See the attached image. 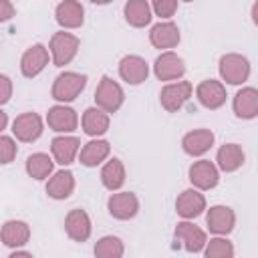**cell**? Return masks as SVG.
<instances>
[{
	"instance_id": "obj_38",
	"label": "cell",
	"mask_w": 258,
	"mask_h": 258,
	"mask_svg": "<svg viewBox=\"0 0 258 258\" xmlns=\"http://www.w3.org/2000/svg\"><path fill=\"white\" fill-rule=\"evenodd\" d=\"M4 127H6V113L0 111V129H4Z\"/></svg>"
},
{
	"instance_id": "obj_16",
	"label": "cell",
	"mask_w": 258,
	"mask_h": 258,
	"mask_svg": "<svg viewBox=\"0 0 258 258\" xmlns=\"http://www.w3.org/2000/svg\"><path fill=\"white\" fill-rule=\"evenodd\" d=\"M64 230L75 242H85L91 236V220L85 210H71L64 218Z\"/></svg>"
},
{
	"instance_id": "obj_36",
	"label": "cell",
	"mask_w": 258,
	"mask_h": 258,
	"mask_svg": "<svg viewBox=\"0 0 258 258\" xmlns=\"http://www.w3.org/2000/svg\"><path fill=\"white\" fill-rule=\"evenodd\" d=\"M0 8H2V12H0V18L2 20H8L10 16H14V8L10 6L8 0H0Z\"/></svg>"
},
{
	"instance_id": "obj_17",
	"label": "cell",
	"mask_w": 258,
	"mask_h": 258,
	"mask_svg": "<svg viewBox=\"0 0 258 258\" xmlns=\"http://www.w3.org/2000/svg\"><path fill=\"white\" fill-rule=\"evenodd\" d=\"M181 145H183V151L187 155H204L212 145H214V133L210 129H196V131H189L183 135L181 139Z\"/></svg>"
},
{
	"instance_id": "obj_26",
	"label": "cell",
	"mask_w": 258,
	"mask_h": 258,
	"mask_svg": "<svg viewBox=\"0 0 258 258\" xmlns=\"http://www.w3.org/2000/svg\"><path fill=\"white\" fill-rule=\"evenodd\" d=\"M216 161H218V167L222 171H236L244 163V151L236 143H226L220 147Z\"/></svg>"
},
{
	"instance_id": "obj_5",
	"label": "cell",
	"mask_w": 258,
	"mask_h": 258,
	"mask_svg": "<svg viewBox=\"0 0 258 258\" xmlns=\"http://www.w3.org/2000/svg\"><path fill=\"white\" fill-rule=\"evenodd\" d=\"M189 97H191V83L189 81H177V83H171V85L161 89L159 101H161V107L165 111L175 113L187 103Z\"/></svg>"
},
{
	"instance_id": "obj_25",
	"label": "cell",
	"mask_w": 258,
	"mask_h": 258,
	"mask_svg": "<svg viewBox=\"0 0 258 258\" xmlns=\"http://www.w3.org/2000/svg\"><path fill=\"white\" fill-rule=\"evenodd\" d=\"M83 129L87 135H103L109 129V115L101 107H91L83 113Z\"/></svg>"
},
{
	"instance_id": "obj_20",
	"label": "cell",
	"mask_w": 258,
	"mask_h": 258,
	"mask_svg": "<svg viewBox=\"0 0 258 258\" xmlns=\"http://www.w3.org/2000/svg\"><path fill=\"white\" fill-rule=\"evenodd\" d=\"M54 14H56V22L64 28H79L83 24V18H85L83 16L85 10H83L81 2H77V0H62L56 6Z\"/></svg>"
},
{
	"instance_id": "obj_11",
	"label": "cell",
	"mask_w": 258,
	"mask_h": 258,
	"mask_svg": "<svg viewBox=\"0 0 258 258\" xmlns=\"http://www.w3.org/2000/svg\"><path fill=\"white\" fill-rule=\"evenodd\" d=\"M175 242H181L187 252H200L206 246V234L191 222H179L175 226Z\"/></svg>"
},
{
	"instance_id": "obj_35",
	"label": "cell",
	"mask_w": 258,
	"mask_h": 258,
	"mask_svg": "<svg viewBox=\"0 0 258 258\" xmlns=\"http://www.w3.org/2000/svg\"><path fill=\"white\" fill-rule=\"evenodd\" d=\"M0 85H2L0 103L4 105V103H8V99H10V93H12V83H10V79H8L6 75H2V77H0Z\"/></svg>"
},
{
	"instance_id": "obj_9",
	"label": "cell",
	"mask_w": 258,
	"mask_h": 258,
	"mask_svg": "<svg viewBox=\"0 0 258 258\" xmlns=\"http://www.w3.org/2000/svg\"><path fill=\"white\" fill-rule=\"evenodd\" d=\"M196 97L198 101L208 107V109H220L224 103H226V89L220 81H202L196 89Z\"/></svg>"
},
{
	"instance_id": "obj_31",
	"label": "cell",
	"mask_w": 258,
	"mask_h": 258,
	"mask_svg": "<svg viewBox=\"0 0 258 258\" xmlns=\"http://www.w3.org/2000/svg\"><path fill=\"white\" fill-rule=\"evenodd\" d=\"M95 256H99V258H121L123 256V242L115 236H105L97 242Z\"/></svg>"
},
{
	"instance_id": "obj_21",
	"label": "cell",
	"mask_w": 258,
	"mask_h": 258,
	"mask_svg": "<svg viewBox=\"0 0 258 258\" xmlns=\"http://www.w3.org/2000/svg\"><path fill=\"white\" fill-rule=\"evenodd\" d=\"M149 40L155 48H173L179 42V28L173 22H159L151 28Z\"/></svg>"
},
{
	"instance_id": "obj_4",
	"label": "cell",
	"mask_w": 258,
	"mask_h": 258,
	"mask_svg": "<svg viewBox=\"0 0 258 258\" xmlns=\"http://www.w3.org/2000/svg\"><path fill=\"white\" fill-rule=\"evenodd\" d=\"M123 89L119 83H115L113 79L109 77H103L101 83L97 85V91H95V101H97V107H101L103 111L107 113H115L121 105H123Z\"/></svg>"
},
{
	"instance_id": "obj_14",
	"label": "cell",
	"mask_w": 258,
	"mask_h": 258,
	"mask_svg": "<svg viewBox=\"0 0 258 258\" xmlns=\"http://www.w3.org/2000/svg\"><path fill=\"white\" fill-rule=\"evenodd\" d=\"M46 64H48V50H46L42 44L30 46V48L22 54V58H20V71H22V75L28 77V79L36 77Z\"/></svg>"
},
{
	"instance_id": "obj_22",
	"label": "cell",
	"mask_w": 258,
	"mask_h": 258,
	"mask_svg": "<svg viewBox=\"0 0 258 258\" xmlns=\"http://www.w3.org/2000/svg\"><path fill=\"white\" fill-rule=\"evenodd\" d=\"M28 238H30V228L26 222L10 220L2 226V244L8 248H20L28 242Z\"/></svg>"
},
{
	"instance_id": "obj_27",
	"label": "cell",
	"mask_w": 258,
	"mask_h": 258,
	"mask_svg": "<svg viewBox=\"0 0 258 258\" xmlns=\"http://www.w3.org/2000/svg\"><path fill=\"white\" fill-rule=\"evenodd\" d=\"M109 151H111V147H109L107 141H103V139L89 141V143L81 149V163L87 165V167H95V165H99L101 161L107 159Z\"/></svg>"
},
{
	"instance_id": "obj_40",
	"label": "cell",
	"mask_w": 258,
	"mask_h": 258,
	"mask_svg": "<svg viewBox=\"0 0 258 258\" xmlns=\"http://www.w3.org/2000/svg\"><path fill=\"white\" fill-rule=\"evenodd\" d=\"M91 2H95V4H107V2H111V0H91Z\"/></svg>"
},
{
	"instance_id": "obj_41",
	"label": "cell",
	"mask_w": 258,
	"mask_h": 258,
	"mask_svg": "<svg viewBox=\"0 0 258 258\" xmlns=\"http://www.w3.org/2000/svg\"><path fill=\"white\" fill-rule=\"evenodd\" d=\"M183 2H191V0H183Z\"/></svg>"
},
{
	"instance_id": "obj_12",
	"label": "cell",
	"mask_w": 258,
	"mask_h": 258,
	"mask_svg": "<svg viewBox=\"0 0 258 258\" xmlns=\"http://www.w3.org/2000/svg\"><path fill=\"white\" fill-rule=\"evenodd\" d=\"M46 123L52 131H58V133H69V131H75L77 129V113L71 109V107H64V105H54L48 109V115H46Z\"/></svg>"
},
{
	"instance_id": "obj_24",
	"label": "cell",
	"mask_w": 258,
	"mask_h": 258,
	"mask_svg": "<svg viewBox=\"0 0 258 258\" xmlns=\"http://www.w3.org/2000/svg\"><path fill=\"white\" fill-rule=\"evenodd\" d=\"M79 145H81V141L77 137H54L50 143V149H52L56 163H60V165L73 163L75 155L79 151Z\"/></svg>"
},
{
	"instance_id": "obj_15",
	"label": "cell",
	"mask_w": 258,
	"mask_h": 258,
	"mask_svg": "<svg viewBox=\"0 0 258 258\" xmlns=\"http://www.w3.org/2000/svg\"><path fill=\"white\" fill-rule=\"evenodd\" d=\"M175 210L185 220L198 218L206 210V198L198 189H185V191L179 194V198L175 202Z\"/></svg>"
},
{
	"instance_id": "obj_8",
	"label": "cell",
	"mask_w": 258,
	"mask_h": 258,
	"mask_svg": "<svg viewBox=\"0 0 258 258\" xmlns=\"http://www.w3.org/2000/svg\"><path fill=\"white\" fill-rule=\"evenodd\" d=\"M109 214L117 220H129L137 214L139 210V200L135 194L131 191H121V194H113L107 202Z\"/></svg>"
},
{
	"instance_id": "obj_13",
	"label": "cell",
	"mask_w": 258,
	"mask_h": 258,
	"mask_svg": "<svg viewBox=\"0 0 258 258\" xmlns=\"http://www.w3.org/2000/svg\"><path fill=\"white\" fill-rule=\"evenodd\" d=\"M220 175H218V167L208 161V159H202V161H196L191 167H189V181L198 187V189H212L216 183H218Z\"/></svg>"
},
{
	"instance_id": "obj_18",
	"label": "cell",
	"mask_w": 258,
	"mask_h": 258,
	"mask_svg": "<svg viewBox=\"0 0 258 258\" xmlns=\"http://www.w3.org/2000/svg\"><path fill=\"white\" fill-rule=\"evenodd\" d=\"M234 113L240 119H252L258 115V89L244 87L234 97Z\"/></svg>"
},
{
	"instance_id": "obj_1",
	"label": "cell",
	"mask_w": 258,
	"mask_h": 258,
	"mask_svg": "<svg viewBox=\"0 0 258 258\" xmlns=\"http://www.w3.org/2000/svg\"><path fill=\"white\" fill-rule=\"evenodd\" d=\"M87 85V77L79 75V73H62L54 79L52 85V99L60 101V103H69L73 99H77V95L85 89Z\"/></svg>"
},
{
	"instance_id": "obj_2",
	"label": "cell",
	"mask_w": 258,
	"mask_h": 258,
	"mask_svg": "<svg viewBox=\"0 0 258 258\" xmlns=\"http://www.w3.org/2000/svg\"><path fill=\"white\" fill-rule=\"evenodd\" d=\"M79 38L71 32H56L50 38V52H52V62L56 67L69 64L77 52H79Z\"/></svg>"
},
{
	"instance_id": "obj_7",
	"label": "cell",
	"mask_w": 258,
	"mask_h": 258,
	"mask_svg": "<svg viewBox=\"0 0 258 258\" xmlns=\"http://www.w3.org/2000/svg\"><path fill=\"white\" fill-rule=\"evenodd\" d=\"M153 71H155V77L159 81H173V79H179L183 77L185 73V64L183 60L175 54V52H161L157 58H155V64H153Z\"/></svg>"
},
{
	"instance_id": "obj_10",
	"label": "cell",
	"mask_w": 258,
	"mask_h": 258,
	"mask_svg": "<svg viewBox=\"0 0 258 258\" xmlns=\"http://www.w3.org/2000/svg\"><path fill=\"white\" fill-rule=\"evenodd\" d=\"M119 75L129 85H141L149 75V67L141 56L129 54V56L121 58V62H119Z\"/></svg>"
},
{
	"instance_id": "obj_33",
	"label": "cell",
	"mask_w": 258,
	"mask_h": 258,
	"mask_svg": "<svg viewBox=\"0 0 258 258\" xmlns=\"http://www.w3.org/2000/svg\"><path fill=\"white\" fill-rule=\"evenodd\" d=\"M153 12L161 18H171L177 10V0H151Z\"/></svg>"
},
{
	"instance_id": "obj_29",
	"label": "cell",
	"mask_w": 258,
	"mask_h": 258,
	"mask_svg": "<svg viewBox=\"0 0 258 258\" xmlns=\"http://www.w3.org/2000/svg\"><path fill=\"white\" fill-rule=\"evenodd\" d=\"M125 18L131 26L141 28L151 22V8L147 0H129L125 4Z\"/></svg>"
},
{
	"instance_id": "obj_39",
	"label": "cell",
	"mask_w": 258,
	"mask_h": 258,
	"mask_svg": "<svg viewBox=\"0 0 258 258\" xmlns=\"http://www.w3.org/2000/svg\"><path fill=\"white\" fill-rule=\"evenodd\" d=\"M16 256H30V252H14V254H10V258H16Z\"/></svg>"
},
{
	"instance_id": "obj_23",
	"label": "cell",
	"mask_w": 258,
	"mask_h": 258,
	"mask_svg": "<svg viewBox=\"0 0 258 258\" xmlns=\"http://www.w3.org/2000/svg\"><path fill=\"white\" fill-rule=\"evenodd\" d=\"M75 189V175L73 171H56L48 183H46V194L52 198V200H67Z\"/></svg>"
},
{
	"instance_id": "obj_37",
	"label": "cell",
	"mask_w": 258,
	"mask_h": 258,
	"mask_svg": "<svg viewBox=\"0 0 258 258\" xmlns=\"http://www.w3.org/2000/svg\"><path fill=\"white\" fill-rule=\"evenodd\" d=\"M252 20H254V24L258 26V0H256L254 6H252Z\"/></svg>"
},
{
	"instance_id": "obj_19",
	"label": "cell",
	"mask_w": 258,
	"mask_h": 258,
	"mask_svg": "<svg viewBox=\"0 0 258 258\" xmlns=\"http://www.w3.org/2000/svg\"><path fill=\"white\" fill-rule=\"evenodd\" d=\"M206 222L214 234H230L234 230L236 216L228 206H214V208H210Z\"/></svg>"
},
{
	"instance_id": "obj_32",
	"label": "cell",
	"mask_w": 258,
	"mask_h": 258,
	"mask_svg": "<svg viewBox=\"0 0 258 258\" xmlns=\"http://www.w3.org/2000/svg\"><path fill=\"white\" fill-rule=\"evenodd\" d=\"M208 258H232L234 256V246L226 238H212L206 248Z\"/></svg>"
},
{
	"instance_id": "obj_3",
	"label": "cell",
	"mask_w": 258,
	"mask_h": 258,
	"mask_svg": "<svg viewBox=\"0 0 258 258\" xmlns=\"http://www.w3.org/2000/svg\"><path fill=\"white\" fill-rule=\"evenodd\" d=\"M220 75L230 85H240L250 77V62L246 56L230 52L220 58Z\"/></svg>"
},
{
	"instance_id": "obj_28",
	"label": "cell",
	"mask_w": 258,
	"mask_h": 258,
	"mask_svg": "<svg viewBox=\"0 0 258 258\" xmlns=\"http://www.w3.org/2000/svg\"><path fill=\"white\" fill-rule=\"evenodd\" d=\"M101 181H103V185H105L107 189H111V191L119 189V187L125 183V167H123L121 159L113 157L111 161L105 163V167L101 169Z\"/></svg>"
},
{
	"instance_id": "obj_6",
	"label": "cell",
	"mask_w": 258,
	"mask_h": 258,
	"mask_svg": "<svg viewBox=\"0 0 258 258\" xmlns=\"http://www.w3.org/2000/svg\"><path fill=\"white\" fill-rule=\"evenodd\" d=\"M12 133L16 135V139H20L24 143L36 141L42 133V119L36 113H22L14 119Z\"/></svg>"
},
{
	"instance_id": "obj_34",
	"label": "cell",
	"mask_w": 258,
	"mask_h": 258,
	"mask_svg": "<svg viewBox=\"0 0 258 258\" xmlns=\"http://www.w3.org/2000/svg\"><path fill=\"white\" fill-rule=\"evenodd\" d=\"M14 157H16V143L10 137L2 135L0 137V159H2V163H10Z\"/></svg>"
},
{
	"instance_id": "obj_30",
	"label": "cell",
	"mask_w": 258,
	"mask_h": 258,
	"mask_svg": "<svg viewBox=\"0 0 258 258\" xmlns=\"http://www.w3.org/2000/svg\"><path fill=\"white\" fill-rule=\"evenodd\" d=\"M26 171L34 179H44L52 173V159L46 153H34L26 159Z\"/></svg>"
}]
</instances>
